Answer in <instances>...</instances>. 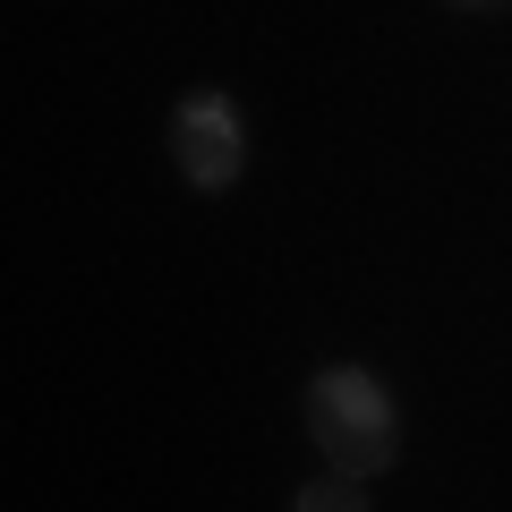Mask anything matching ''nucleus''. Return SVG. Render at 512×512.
Listing matches in <instances>:
<instances>
[{
    "label": "nucleus",
    "mask_w": 512,
    "mask_h": 512,
    "mask_svg": "<svg viewBox=\"0 0 512 512\" xmlns=\"http://www.w3.org/2000/svg\"><path fill=\"white\" fill-rule=\"evenodd\" d=\"M171 163H180L188 188H205V197H222V188H239V171H248V128H239V103L231 94H188L180 111H171Z\"/></svg>",
    "instance_id": "f03ea898"
},
{
    "label": "nucleus",
    "mask_w": 512,
    "mask_h": 512,
    "mask_svg": "<svg viewBox=\"0 0 512 512\" xmlns=\"http://www.w3.org/2000/svg\"><path fill=\"white\" fill-rule=\"evenodd\" d=\"M291 512H367V478H350V470L308 478V487L291 495Z\"/></svg>",
    "instance_id": "7ed1b4c3"
},
{
    "label": "nucleus",
    "mask_w": 512,
    "mask_h": 512,
    "mask_svg": "<svg viewBox=\"0 0 512 512\" xmlns=\"http://www.w3.org/2000/svg\"><path fill=\"white\" fill-rule=\"evenodd\" d=\"M299 419H308V444L350 478L393 470V453H402V410H393L384 376H367V367H325V376L308 384Z\"/></svg>",
    "instance_id": "f257e3e1"
},
{
    "label": "nucleus",
    "mask_w": 512,
    "mask_h": 512,
    "mask_svg": "<svg viewBox=\"0 0 512 512\" xmlns=\"http://www.w3.org/2000/svg\"><path fill=\"white\" fill-rule=\"evenodd\" d=\"M453 9H504V0H453Z\"/></svg>",
    "instance_id": "20e7f679"
}]
</instances>
